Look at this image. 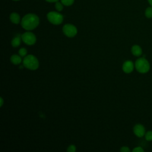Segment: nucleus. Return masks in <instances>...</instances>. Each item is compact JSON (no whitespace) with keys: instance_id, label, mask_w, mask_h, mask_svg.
Segmentation results:
<instances>
[{"instance_id":"nucleus-3","label":"nucleus","mask_w":152,"mask_h":152,"mask_svg":"<svg viewBox=\"0 0 152 152\" xmlns=\"http://www.w3.org/2000/svg\"><path fill=\"white\" fill-rule=\"evenodd\" d=\"M135 68L141 74H145L150 71V65L145 58H140L135 62Z\"/></svg>"},{"instance_id":"nucleus-5","label":"nucleus","mask_w":152,"mask_h":152,"mask_svg":"<svg viewBox=\"0 0 152 152\" xmlns=\"http://www.w3.org/2000/svg\"><path fill=\"white\" fill-rule=\"evenodd\" d=\"M63 32L65 36L69 37H74L77 33V28L71 24H66L63 26Z\"/></svg>"},{"instance_id":"nucleus-19","label":"nucleus","mask_w":152,"mask_h":152,"mask_svg":"<svg viewBox=\"0 0 152 152\" xmlns=\"http://www.w3.org/2000/svg\"><path fill=\"white\" fill-rule=\"evenodd\" d=\"M133 152H143L144 150L141 147H136L132 150Z\"/></svg>"},{"instance_id":"nucleus-7","label":"nucleus","mask_w":152,"mask_h":152,"mask_svg":"<svg viewBox=\"0 0 152 152\" xmlns=\"http://www.w3.org/2000/svg\"><path fill=\"white\" fill-rule=\"evenodd\" d=\"M133 131H134V134L137 137H140V138L144 136L145 134V129L144 126L140 124H136L134 126Z\"/></svg>"},{"instance_id":"nucleus-23","label":"nucleus","mask_w":152,"mask_h":152,"mask_svg":"<svg viewBox=\"0 0 152 152\" xmlns=\"http://www.w3.org/2000/svg\"><path fill=\"white\" fill-rule=\"evenodd\" d=\"M148 2L150 4V5L152 7V0H148Z\"/></svg>"},{"instance_id":"nucleus-20","label":"nucleus","mask_w":152,"mask_h":152,"mask_svg":"<svg viewBox=\"0 0 152 152\" xmlns=\"http://www.w3.org/2000/svg\"><path fill=\"white\" fill-rule=\"evenodd\" d=\"M120 151L121 152H129L130 151V149L126 147V146H123L121 148Z\"/></svg>"},{"instance_id":"nucleus-17","label":"nucleus","mask_w":152,"mask_h":152,"mask_svg":"<svg viewBox=\"0 0 152 152\" xmlns=\"http://www.w3.org/2000/svg\"><path fill=\"white\" fill-rule=\"evenodd\" d=\"M55 8L58 11H61L63 10V4H62V2H59L58 1H57L56 2H55Z\"/></svg>"},{"instance_id":"nucleus-2","label":"nucleus","mask_w":152,"mask_h":152,"mask_svg":"<svg viewBox=\"0 0 152 152\" xmlns=\"http://www.w3.org/2000/svg\"><path fill=\"white\" fill-rule=\"evenodd\" d=\"M23 63L24 66L30 70H36L39 66L38 59L33 55L26 56L23 59Z\"/></svg>"},{"instance_id":"nucleus-4","label":"nucleus","mask_w":152,"mask_h":152,"mask_svg":"<svg viewBox=\"0 0 152 152\" xmlns=\"http://www.w3.org/2000/svg\"><path fill=\"white\" fill-rule=\"evenodd\" d=\"M48 21L53 24L59 25L61 24L64 20L63 15L58 12L50 11L47 14Z\"/></svg>"},{"instance_id":"nucleus-22","label":"nucleus","mask_w":152,"mask_h":152,"mask_svg":"<svg viewBox=\"0 0 152 152\" xmlns=\"http://www.w3.org/2000/svg\"><path fill=\"white\" fill-rule=\"evenodd\" d=\"M45 1L48 2H56L57 1H58V0H45Z\"/></svg>"},{"instance_id":"nucleus-12","label":"nucleus","mask_w":152,"mask_h":152,"mask_svg":"<svg viewBox=\"0 0 152 152\" xmlns=\"http://www.w3.org/2000/svg\"><path fill=\"white\" fill-rule=\"evenodd\" d=\"M10 61L13 64L18 65L21 62L22 59L21 56H19L18 55H12L10 58Z\"/></svg>"},{"instance_id":"nucleus-24","label":"nucleus","mask_w":152,"mask_h":152,"mask_svg":"<svg viewBox=\"0 0 152 152\" xmlns=\"http://www.w3.org/2000/svg\"><path fill=\"white\" fill-rule=\"evenodd\" d=\"M12 1H19V0H12Z\"/></svg>"},{"instance_id":"nucleus-10","label":"nucleus","mask_w":152,"mask_h":152,"mask_svg":"<svg viewBox=\"0 0 152 152\" xmlns=\"http://www.w3.org/2000/svg\"><path fill=\"white\" fill-rule=\"evenodd\" d=\"M10 19L11 21L15 24H17L20 21V15L17 12H12L10 15Z\"/></svg>"},{"instance_id":"nucleus-21","label":"nucleus","mask_w":152,"mask_h":152,"mask_svg":"<svg viewBox=\"0 0 152 152\" xmlns=\"http://www.w3.org/2000/svg\"><path fill=\"white\" fill-rule=\"evenodd\" d=\"M0 102H1V103H0V107H2V105H3V103H4V100L2 99V97H1L0 98Z\"/></svg>"},{"instance_id":"nucleus-1","label":"nucleus","mask_w":152,"mask_h":152,"mask_svg":"<svg viewBox=\"0 0 152 152\" xmlns=\"http://www.w3.org/2000/svg\"><path fill=\"white\" fill-rule=\"evenodd\" d=\"M39 24V18L34 14H27L24 15L21 21V24L23 28L26 30H31L36 28Z\"/></svg>"},{"instance_id":"nucleus-13","label":"nucleus","mask_w":152,"mask_h":152,"mask_svg":"<svg viewBox=\"0 0 152 152\" xmlns=\"http://www.w3.org/2000/svg\"><path fill=\"white\" fill-rule=\"evenodd\" d=\"M145 15L148 18H152V7H149L147 8L145 11Z\"/></svg>"},{"instance_id":"nucleus-9","label":"nucleus","mask_w":152,"mask_h":152,"mask_svg":"<svg viewBox=\"0 0 152 152\" xmlns=\"http://www.w3.org/2000/svg\"><path fill=\"white\" fill-rule=\"evenodd\" d=\"M131 52L135 56H140L142 53V48L138 45H134L131 48Z\"/></svg>"},{"instance_id":"nucleus-6","label":"nucleus","mask_w":152,"mask_h":152,"mask_svg":"<svg viewBox=\"0 0 152 152\" xmlns=\"http://www.w3.org/2000/svg\"><path fill=\"white\" fill-rule=\"evenodd\" d=\"M21 36L22 40L27 45H33L36 42V36L31 32H25Z\"/></svg>"},{"instance_id":"nucleus-15","label":"nucleus","mask_w":152,"mask_h":152,"mask_svg":"<svg viewBox=\"0 0 152 152\" xmlns=\"http://www.w3.org/2000/svg\"><path fill=\"white\" fill-rule=\"evenodd\" d=\"M62 4L65 6H70L74 2V0H61Z\"/></svg>"},{"instance_id":"nucleus-18","label":"nucleus","mask_w":152,"mask_h":152,"mask_svg":"<svg viewBox=\"0 0 152 152\" xmlns=\"http://www.w3.org/2000/svg\"><path fill=\"white\" fill-rule=\"evenodd\" d=\"M76 150V147L74 145H70L67 148V151L68 152H74Z\"/></svg>"},{"instance_id":"nucleus-16","label":"nucleus","mask_w":152,"mask_h":152,"mask_svg":"<svg viewBox=\"0 0 152 152\" xmlns=\"http://www.w3.org/2000/svg\"><path fill=\"white\" fill-rule=\"evenodd\" d=\"M27 49L26 48H22L20 49V50H18L19 55L21 56V57H25L27 55Z\"/></svg>"},{"instance_id":"nucleus-11","label":"nucleus","mask_w":152,"mask_h":152,"mask_svg":"<svg viewBox=\"0 0 152 152\" xmlns=\"http://www.w3.org/2000/svg\"><path fill=\"white\" fill-rule=\"evenodd\" d=\"M21 40H22L21 36L20 37L19 34H17L15 37H14L12 39V40L11 41V45L14 48H17V47L19 46L21 43Z\"/></svg>"},{"instance_id":"nucleus-8","label":"nucleus","mask_w":152,"mask_h":152,"mask_svg":"<svg viewBox=\"0 0 152 152\" xmlns=\"http://www.w3.org/2000/svg\"><path fill=\"white\" fill-rule=\"evenodd\" d=\"M134 67L135 64H134L131 61L128 60L124 62L122 65V70L125 73L129 74L133 71Z\"/></svg>"},{"instance_id":"nucleus-14","label":"nucleus","mask_w":152,"mask_h":152,"mask_svg":"<svg viewBox=\"0 0 152 152\" xmlns=\"http://www.w3.org/2000/svg\"><path fill=\"white\" fill-rule=\"evenodd\" d=\"M145 138L148 141H152V131H148L145 134Z\"/></svg>"}]
</instances>
